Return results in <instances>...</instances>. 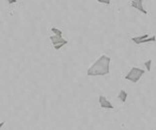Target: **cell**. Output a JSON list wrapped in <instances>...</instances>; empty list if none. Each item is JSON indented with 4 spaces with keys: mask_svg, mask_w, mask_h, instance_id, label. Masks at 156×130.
<instances>
[{
    "mask_svg": "<svg viewBox=\"0 0 156 130\" xmlns=\"http://www.w3.org/2000/svg\"><path fill=\"white\" fill-rule=\"evenodd\" d=\"M145 71L142 69H139V68H132L130 70V72L128 73L127 75L125 76V79L128 80L132 83H137L139 80L141 79V77L144 75Z\"/></svg>",
    "mask_w": 156,
    "mask_h": 130,
    "instance_id": "cell-2",
    "label": "cell"
},
{
    "mask_svg": "<svg viewBox=\"0 0 156 130\" xmlns=\"http://www.w3.org/2000/svg\"><path fill=\"white\" fill-rule=\"evenodd\" d=\"M110 62L111 58L106 55H103L88 69L87 75L91 77L105 76L110 73Z\"/></svg>",
    "mask_w": 156,
    "mask_h": 130,
    "instance_id": "cell-1",
    "label": "cell"
},
{
    "mask_svg": "<svg viewBox=\"0 0 156 130\" xmlns=\"http://www.w3.org/2000/svg\"><path fill=\"white\" fill-rule=\"evenodd\" d=\"M99 2H101V3H106V4H110L111 1L110 0H98Z\"/></svg>",
    "mask_w": 156,
    "mask_h": 130,
    "instance_id": "cell-10",
    "label": "cell"
},
{
    "mask_svg": "<svg viewBox=\"0 0 156 130\" xmlns=\"http://www.w3.org/2000/svg\"><path fill=\"white\" fill-rule=\"evenodd\" d=\"M99 103H100V106L102 108L104 109H113L114 107H113V105L110 103V101L109 100H107V98L105 97V96H100L99 97Z\"/></svg>",
    "mask_w": 156,
    "mask_h": 130,
    "instance_id": "cell-5",
    "label": "cell"
},
{
    "mask_svg": "<svg viewBox=\"0 0 156 130\" xmlns=\"http://www.w3.org/2000/svg\"><path fill=\"white\" fill-rule=\"evenodd\" d=\"M49 38H51L52 45H54V48H55V49H56V51H58L59 49L62 48V46L68 43V41L62 38V36L51 35V36H49Z\"/></svg>",
    "mask_w": 156,
    "mask_h": 130,
    "instance_id": "cell-3",
    "label": "cell"
},
{
    "mask_svg": "<svg viewBox=\"0 0 156 130\" xmlns=\"http://www.w3.org/2000/svg\"><path fill=\"white\" fill-rule=\"evenodd\" d=\"M5 124V122L4 121H3V122H1V123H0V129H1V127H2V126L3 125H4Z\"/></svg>",
    "mask_w": 156,
    "mask_h": 130,
    "instance_id": "cell-12",
    "label": "cell"
},
{
    "mask_svg": "<svg viewBox=\"0 0 156 130\" xmlns=\"http://www.w3.org/2000/svg\"><path fill=\"white\" fill-rule=\"evenodd\" d=\"M149 38V34H143V35H138V36H135V38H132V41H133L135 43H137L139 45L141 41H143V39H146Z\"/></svg>",
    "mask_w": 156,
    "mask_h": 130,
    "instance_id": "cell-7",
    "label": "cell"
},
{
    "mask_svg": "<svg viewBox=\"0 0 156 130\" xmlns=\"http://www.w3.org/2000/svg\"><path fill=\"white\" fill-rule=\"evenodd\" d=\"M8 3H10V4H12V3H16V0H8Z\"/></svg>",
    "mask_w": 156,
    "mask_h": 130,
    "instance_id": "cell-11",
    "label": "cell"
},
{
    "mask_svg": "<svg viewBox=\"0 0 156 130\" xmlns=\"http://www.w3.org/2000/svg\"><path fill=\"white\" fill-rule=\"evenodd\" d=\"M131 6L137 9V10L141 11L142 13H144V14H147V11L143 7V1L142 0H133V1H131Z\"/></svg>",
    "mask_w": 156,
    "mask_h": 130,
    "instance_id": "cell-4",
    "label": "cell"
},
{
    "mask_svg": "<svg viewBox=\"0 0 156 130\" xmlns=\"http://www.w3.org/2000/svg\"><path fill=\"white\" fill-rule=\"evenodd\" d=\"M151 65H152V60H148L147 62L144 63V66L146 67V70H147L148 72L151 71Z\"/></svg>",
    "mask_w": 156,
    "mask_h": 130,
    "instance_id": "cell-9",
    "label": "cell"
},
{
    "mask_svg": "<svg viewBox=\"0 0 156 130\" xmlns=\"http://www.w3.org/2000/svg\"><path fill=\"white\" fill-rule=\"evenodd\" d=\"M154 130H155V129H154Z\"/></svg>",
    "mask_w": 156,
    "mask_h": 130,
    "instance_id": "cell-13",
    "label": "cell"
},
{
    "mask_svg": "<svg viewBox=\"0 0 156 130\" xmlns=\"http://www.w3.org/2000/svg\"><path fill=\"white\" fill-rule=\"evenodd\" d=\"M127 97H128L127 92H126L125 90H121L120 93H119V95H118L119 100H120V101H121L122 103H125V102H126V100H127Z\"/></svg>",
    "mask_w": 156,
    "mask_h": 130,
    "instance_id": "cell-6",
    "label": "cell"
},
{
    "mask_svg": "<svg viewBox=\"0 0 156 130\" xmlns=\"http://www.w3.org/2000/svg\"><path fill=\"white\" fill-rule=\"evenodd\" d=\"M51 31L55 33V35L56 36H62V31H61V29L56 28V27H51Z\"/></svg>",
    "mask_w": 156,
    "mask_h": 130,
    "instance_id": "cell-8",
    "label": "cell"
}]
</instances>
